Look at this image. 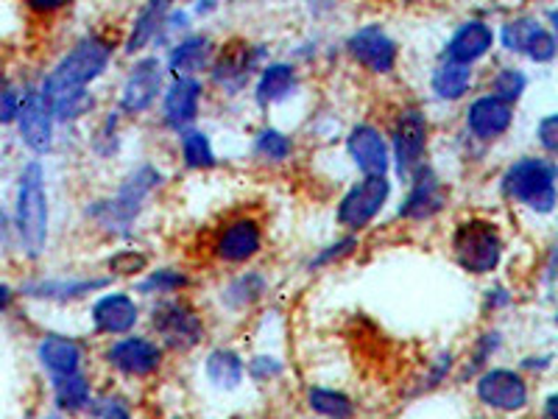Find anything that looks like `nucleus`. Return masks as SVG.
Instances as JSON below:
<instances>
[{"instance_id": "obj_1", "label": "nucleus", "mask_w": 558, "mask_h": 419, "mask_svg": "<svg viewBox=\"0 0 558 419\" xmlns=\"http://www.w3.org/2000/svg\"><path fill=\"white\" fill-rule=\"evenodd\" d=\"M112 59V45L101 37H84L82 43L48 73L43 84V101L51 107L59 98H68L73 93H84L89 82H96L107 70Z\"/></svg>"}, {"instance_id": "obj_2", "label": "nucleus", "mask_w": 558, "mask_h": 419, "mask_svg": "<svg viewBox=\"0 0 558 419\" xmlns=\"http://www.w3.org/2000/svg\"><path fill=\"white\" fill-rule=\"evenodd\" d=\"M14 227L28 258H39L48 241V196H45V171L37 159L20 171Z\"/></svg>"}, {"instance_id": "obj_3", "label": "nucleus", "mask_w": 558, "mask_h": 419, "mask_svg": "<svg viewBox=\"0 0 558 419\" xmlns=\"http://www.w3.org/2000/svg\"><path fill=\"white\" fill-rule=\"evenodd\" d=\"M502 191L536 213H550L556 207V166L542 157L520 159L502 177Z\"/></svg>"}, {"instance_id": "obj_4", "label": "nucleus", "mask_w": 558, "mask_h": 419, "mask_svg": "<svg viewBox=\"0 0 558 419\" xmlns=\"http://www.w3.org/2000/svg\"><path fill=\"white\" fill-rule=\"evenodd\" d=\"M159 171L154 166H143L121 184L118 196L109 199V202H98L96 207L89 210L93 218H96L101 227L107 229H126L129 224L134 222L140 210H143V202L148 199V193L159 184Z\"/></svg>"}, {"instance_id": "obj_5", "label": "nucleus", "mask_w": 558, "mask_h": 419, "mask_svg": "<svg viewBox=\"0 0 558 419\" xmlns=\"http://www.w3.org/2000/svg\"><path fill=\"white\" fill-rule=\"evenodd\" d=\"M452 252L470 274L495 272L502 254L500 232L495 229V224L481 222V218L463 222L452 236Z\"/></svg>"}, {"instance_id": "obj_6", "label": "nucleus", "mask_w": 558, "mask_h": 419, "mask_svg": "<svg viewBox=\"0 0 558 419\" xmlns=\"http://www.w3.org/2000/svg\"><path fill=\"white\" fill-rule=\"evenodd\" d=\"M154 331L171 349H193L204 336L202 316L187 302H162L151 313Z\"/></svg>"}, {"instance_id": "obj_7", "label": "nucleus", "mask_w": 558, "mask_h": 419, "mask_svg": "<svg viewBox=\"0 0 558 419\" xmlns=\"http://www.w3.org/2000/svg\"><path fill=\"white\" fill-rule=\"evenodd\" d=\"M388 193H391V184H388L386 177H366L341 199V204H338V222L349 229L366 227L383 210Z\"/></svg>"}, {"instance_id": "obj_8", "label": "nucleus", "mask_w": 558, "mask_h": 419, "mask_svg": "<svg viewBox=\"0 0 558 419\" xmlns=\"http://www.w3.org/2000/svg\"><path fill=\"white\" fill-rule=\"evenodd\" d=\"M427 146V121L416 109H408L400 115L393 127V157H397V171L400 177H411L425 157Z\"/></svg>"}, {"instance_id": "obj_9", "label": "nucleus", "mask_w": 558, "mask_h": 419, "mask_svg": "<svg viewBox=\"0 0 558 419\" xmlns=\"http://www.w3.org/2000/svg\"><path fill=\"white\" fill-rule=\"evenodd\" d=\"M17 129L20 137L32 148L34 154L51 152L53 146V115L48 109V104L43 101L39 93L28 89L20 96V109H17Z\"/></svg>"}, {"instance_id": "obj_10", "label": "nucleus", "mask_w": 558, "mask_h": 419, "mask_svg": "<svg viewBox=\"0 0 558 419\" xmlns=\"http://www.w3.org/2000/svg\"><path fill=\"white\" fill-rule=\"evenodd\" d=\"M477 397L497 411H520L527 403V383L514 369H488L477 381Z\"/></svg>"}, {"instance_id": "obj_11", "label": "nucleus", "mask_w": 558, "mask_h": 419, "mask_svg": "<svg viewBox=\"0 0 558 419\" xmlns=\"http://www.w3.org/2000/svg\"><path fill=\"white\" fill-rule=\"evenodd\" d=\"M107 361L114 369H121L123 375L146 378L157 372L159 363H162V349L143 336L121 338L107 349Z\"/></svg>"}, {"instance_id": "obj_12", "label": "nucleus", "mask_w": 558, "mask_h": 419, "mask_svg": "<svg viewBox=\"0 0 558 419\" xmlns=\"http://www.w3.org/2000/svg\"><path fill=\"white\" fill-rule=\"evenodd\" d=\"M159 87H162V64H159V59H140L132 68V73H129L126 84H123L121 107L134 115L146 112L154 104V98H157Z\"/></svg>"}, {"instance_id": "obj_13", "label": "nucleus", "mask_w": 558, "mask_h": 419, "mask_svg": "<svg viewBox=\"0 0 558 419\" xmlns=\"http://www.w3.org/2000/svg\"><path fill=\"white\" fill-rule=\"evenodd\" d=\"M349 53L372 73H388L397 62V43L380 26H366L349 37Z\"/></svg>"}, {"instance_id": "obj_14", "label": "nucleus", "mask_w": 558, "mask_h": 419, "mask_svg": "<svg viewBox=\"0 0 558 419\" xmlns=\"http://www.w3.org/2000/svg\"><path fill=\"white\" fill-rule=\"evenodd\" d=\"M349 157L355 159L366 177H386L388 171V146L375 127H355L347 140Z\"/></svg>"}, {"instance_id": "obj_15", "label": "nucleus", "mask_w": 558, "mask_h": 419, "mask_svg": "<svg viewBox=\"0 0 558 419\" xmlns=\"http://www.w3.org/2000/svg\"><path fill=\"white\" fill-rule=\"evenodd\" d=\"M260 227L252 218H238V222L227 224L223 232L218 236L216 254L227 263H246L248 258L260 252Z\"/></svg>"}, {"instance_id": "obj_16", "label": "nucleus", "mask_w": 558, "mask_h": 419, "mask_svg": "<svg viewBox=\"0 0 558 419\" xmlns=\"http://www.w3.org/2000/svg\"><path fill=\"white\" fill-rule=\"evenodd\" d=\"M492 43H495V32L486 23H481V20H470L447 43V62L466 64L470 68L475 59H481L492 48Z\"/></svg>"}, {"instance_id": "obj_17", "label": "nucleus", "mask_w": 558, "mask_h": 419, "mask_svg": "<svg viewBox=\"0 0 558 419\" xmlns=\"http://www.w3.org/2000/svg\"><path fill=\"white\" fill-rule=\"evenodd\" d=\"M93 322H96V331L107 336L129 333L137 324V306L126 294H107L93 306Z\"/></svg>"}, {"instance_id": "obj_18", "label": "nucleus", "mask_w": 558, "mask_h": 419, "mask_svg": "<svg viewBox=\"0 0 558 419\" xmlns=\"http://www.w3.org/2000/svg\"><path fill=\"white\" fill-rule=\"evenodd\" d=\"M511 121H514V109L497 101L495 96L477 98L470 107V112H466V123H470L472 134L481 140L500 137L502 132H508Z\"/></svg>"}, {"instance_id": "obj_19", "label": "nucleus", "mask_w": 558, "mask_h": 419, "mask_svg": "<svg viewBox=\"0 0 558 419\" xmlns=\"http://www.w3.org/2000/svg\"><path fill=\"white\" fill-rule=\"evenodd\" d=\"M37 358L53 378L76 375L82 367V347L68 336H45L37 347Z\"/></svg>"}, {"instance_id": "obj_20", "label": "nucleus", "mask_w": 558, "mask_h": 419, "mask_svg": "<svg viewBox=\"0 0 558 419\" xmlns=\"http://www.w3.org/2000/svg\"><path fill=\"white\" fill-rule=\"evenodd\" d=\"M445 202L447 193L445 188H441V182H438L433 173H425L422 179H416L413 191L408 193L405 204L400 207V216L413 218V222H425V218L436 216L438 210L445 207Z\"/></svg>"}, {"instance_id": "obj_21", "label": "nucleus", "mask_w": 558, "mask_h": 419, "mask_svg": "<svg viewBox=\"0 0 558 419\" xmlns=\"http://www.w3.org/2000/svg\"><path fill=\"white\" fill-rule=\"evenodd\" d=\"M198 98H202V84L196 79H177L168 87L166 96V121L168 127L184 129L198 115Z\"/></svg>"}, {"instance_id": "obj_22", "label": "nucleus", "mask_w": 558, "mask_h": 419, "mask_svg": "<svg viewBox=\"0 0 558 419\" xmlns=\"http://www.w3.org/2000/svg\"><path fill=\"white\" fill-rule=\"evenodd\" d=\"M107 286V279H34L23 286V294L34 299H57V302H68V299H78L89 291Z\"/></svg>"}, {"instance_id": "obj_23", "label": "nucleus", "mask_w": 558, "mask_h": 419, "mask_svg": "<svg viewBox=\"0 0 558 419\" xmlns=\"http://www.w3.org/2000/svg\"><path fill=\"white\" fill-rule=\"evenodd\" d=\"M213 45L207 37H187L177 45L168 57V68L177 73V79H191V73L207 68Z\"/></svg>"}, {"instance_id": "obj_24", "label": "nucleus", "mask_w": 558, "mask_h": 419, "mask_svg": "<svg viewBox=\"0 0 558 419\" xmlns=\"http://www.w3.org/2000/svg\"><path fill=\"white\" fill-rule=\"evenodd\" d=\"M207 378L218 388H238L243 381V361L232 349H216L207 358Z\"/></svg>"}, {"instance_id": "obj_25", "label": "nucleus", "mask_w": 558, "mask_h": 419, "mask_svg": "<svg viewBox=\"0 0 558 419\" xmlns=\"http://www.w3.org/2000/svg\"><path fill=\"white\" fill-rule=\"evenodd\" d=\"M296 84V73H293L291 64H268L263 70L260 84H257V101L260 104H274L282 101Z\"/></svg>"}, {"instance_id": "obj_26", "label": "nucleus", "mask_w": 558, "mask_h": 419, "mask_svg": "<svg viewBox=\"0 0 558 419\" xmlns=\"http://www.w3.org/2000/svg\"><path fill=\"white\" fill-rule=\"evenodd\" d=\"M472 84V70L466 64L445 62L441 68L433 73V89H436L438 98H447V101H456L461 98Z\"/></svg>"}, {"instance_id": "obj_27", "label": "nucleus", "mask_w": 558, "mask_h": 419, "mask_svg": "<svg viewBox=\"0 0 558 419\" xmlns=\"http://www.w3.org/2000/svg\"><path fill=\"white\" fill-rule=\"evenodd\" d=\"M53 397L62 411H82L89 406V381L84 375L53 378Z\"/></svg>"}, {"instance_id": "obj_28", "label": "nucleus", "mask_w": 558, "mask_h": 419, "mask_svg": "<svg viewBox=\"0 0 558 419\" xmlns=\"http://www.w3.org/2000/svg\"><path fill=\"white\" fill-rule=\"evenodd\" d=\"M260 57L263 51H252V48H241L238 53H229L216 68V82L227 84V87H238V84L246 82V76L252 73V68Z\"/></svg>"}, {"instance_id": "obj_29", "label": "nucleus", "mask_w": 558, "mask_h": 419, "mask_svg": "<svg viewBox=\"0 0 558 419\" xmlns=\"http://www.w3.org/2000/svg\"><path fill=\"white\" fill-rule=\"evenodd\" d=\"M166 14H168V3H148V7L137 14V20H134L132 37H129L126 43V51L134 53L140 51L143 45L151 43L154 34H157L159 26H162Z\"/></svg>"}, {"instance_id": "obj_30", "label": "nucleus", "mask_w": 558, "mask_h": 419, "mask_svg": "<svg viewBox=\"0 0 558 419\" xmlns=\"http://www.w3.org/2000/svg\"><path fill=\"white\" fill-rule=\"evenodd\" d=\"M307 403H311L313 411L327 419H352V414H355V406H352L347 394L332 392V388H311Z\"/></svg>"}, {"instance_id": "obj_31", "label": "nucleus", "mask_w": 558, "mask_h": 419, "mask_svg": "<svg viewBox=\"0 0 558 419\" xmlns=\"http://www.w3.org/2000/svg\"><path fill=\"white\" fill-rule=\"evenodd\" d=\"M182 154L191 168H213L216 166V152L209 146V137L196 129L182 132Z\"/></svg>"}, {"instance_id": "obj_32", "label": "nucleus", "mask_w": 558, "mask_h": 419, "mask_svg": "<svg viewBox=\"0 0 558 419\" xmlns=\"http://www.w3.org/2000/svg\"><path fill=\"white\" fill-rule=\"evenodd\" d=\"M542 23L539 20L533 17H520V20H511V23H506V28H502V45H506L508 51H525L527 45H531V39L536 37V34L542 32Z\"/></svg>"}, {"instance_id": "obj_33", "label": "nucleus", "mask_w": 558, "mask_h": 419, "mask_svg": "<svg viewBox=\"0 0 558 419\" xmlns=\"http://www.w3.org/2000/svg\"><path fill=\"white\" fill-rule=\"evenodd\" d=\"M525 84H527V79H525V73H522V70L502 68L500 73L495 76V82H492V89H495L492 96H495L497 101H502V104H508V107H511V104H514L517 98L525 93Z\"/></svg>"}, {"instance_id": "obj_34", "label": "nucleus", "mask_w": 558, "mask_h": 419, "mask_svg": "<svg viewBox=\"0 0 558 419\" xmlns=\"http://www.w3.org/2000/svg\"><path fill=\"white\" fill-rule=\"evenodd\" d=\"M266 291V279L260 274H246V277H238L232 286L227 288V302L232 308L252 306L254 299H260V294Z\"/></svg>"}, {"instance_id": "obj_35", "label": "nucleus", "mask_w": 558, "mask_h": 419, "mask_svg": "<svg viewBox=\"0 0 558 419\" xmlns=\"http://www.w3.org/2000/svg\"><path fill=\"white\" fill-rule=\"evenodd\" d=\"M257 154L279 163V159H286L288 154H291V137H286V134L277 132V129H263V132L257 134Z\"/></svg>"}, {"instance_id": "obj_36", "label": "nucleus", "mask_w": 558, "mask_h": 419, "mask_svg": "<svg viewBox=\"0 0 558 419\" xmlns=\"http://www.w3.org/2000/svg\"><path fill=\"white\" fill-rule=\"evenodd\" d=\"M187 286V277L171 268H162V272H154L151 277L140 283V291L143 294H173L179 288Z\"/></svg>"}, {"instance_id": "obj_37", "label": "nucleus", "mask_w": 558, "mask_h": 419, "mask_svg": "<svg viewBox=\"0 0 558 419\" xmlns=\"http://www.w3.org/2000/svg\"><path fill=\"white\" fill-rule=\"evenodd\" d=\"M93 107V96H89L87 89L84 93H73V96L68 98H59L57 104H51V115L53 118H62V121H70V118H78V115H84L87 109Z\"/></svg>"}, {"instance_id": "obj_38", "label": "nucleus", "mask_w": 558, "mask_h": 419, "mask_svg": "<svg viewBox=\"0 0 558 419\" xmlns=\"http://www.w3.org/2000/svg\"><path fill=\"white\" fill-rule=\"evenodd\" d=\"M20 109V93L9 79H0V127L14 123Z\"/></svg>"}, {"instance_id": "obj_39", "label": "nucleus", "mask_w": 558, "mask_h": 419, "mask_svg": "<svg viewBox=\"0 0 558 419\" xmlns=\"http://www.w3.org/2000/svg\"><path fill=\"white\" fill-rule=\"evenodd\" d=\"M525 53L533 59V62H550V59L556 57V37H553L547 28H542V32L531 39Z\"/></svg>"}, {"instance_id": "obj_40", "label": "nucleus", "mask_w": 558, "mask_h": 419, "mask_svg": "<svg viewBox=\"0 0 558 419\" xmlns=\"http://www.w3.org/2000/svg\"><path fill=\"white\" fill-rule=\"evenodd\" d=\"M148 266L146 254H137V252H121L114 254L112 261H109V268L114 274H137Z\"/></svg>"}, {"instance_id": "obj_41", "label": "nucleus", "mask_w": 558, "mask_h": 419, "mask_svg": "<svg viewBox=\"0 0 558 419\" xmlns=\"http://www.w3.org/2000/svg\"><path fill=\"white\" fill-rule=\"evenodd\" d=\"M248 372H252L254 381H274V378L282 375V363H279L277 358L260 356L248 363Z\"/></svg>"}, {"instance_id": "obj_42", "label": "nucleus", "mask_w": 558, "mask_h": 419, "mask_svg": "<svg viewBox=\"0 0 558 419\" xmlns=\"http://www.w3.org/2000/svg\"><path fill=\"white\" fill-rule=\"evenodd\" d=\"M93 411H96V417H101V419H132L129 417L126 406H123L121 400H109V397L98 400Z\"/></svg>"}, {"instance_id": "obj_43", "label": "nucleus", "mask_w": 558, "mask_h": 419, "mask_svg": "<svg viewBox=\"0 0 558 419\" xmlns=\"http://www.w3.org/2000/svg\"><path fill=\"white\" fill-rule=\"evenodd\" d=\"M556 129H558V118H556V115H547L545 121L539 123V140H542V146H545L547 152H556V148H558Z\"/></svg>"}, {"instance_id": "obj_44", "label": "nucleus", "mask_w": 558, "mask_h": 419, "mask_svg": "<svg viewBox=\"0 0 558 419\" xmlns=\"http://www.w3.org/2000/svg\"><path fill=\"white\" fill-rule=\"evenodd\" d=\"M355 247H357L355 238H347V241H338L336 247H330L324 254H318V258H316V266H322V263H330L332 258H341V254H349Z\"/></svg>"}, {"instance_id": "obj_45", "label": "nucleus", "mask_w": 558, "mask_h": 419, "mask_svg": "<svg viewBox=\"0 0 558 419\" xmlns=\"http://www.w3.org/2000/svg\"><path fill=\"white\" fill-rule=\"evenodd\" d=\"M12 302H14V291L7 286V283H0V313L9 311V308H12Z\"/></svg>"}, {"instance_id": "obj_46", "label": "nucleus", "mask_w": 558, "mask_h": 419, "mask_svg": "<svg viewBox=\"0 0 558 419\" xmlns=\"http://www.w3.org/2000/svg\"><path fill=\"white\" fill-rule=\"evenodd\" d=\"M59 7H62V0H32V9H37V12H51Z\"/></svg>"}, {"instance_id": "obj_47", "label": "nucleus", "mask_w": 558, "mask_h": 419, "mask_svg": "<svg viewBox=\"0 0 558 419\" xmlns=\"http://www.w3.org/2000/svg\"><path fill=\"white\" fill-rule=\"evenodd\" d=\"M556 394H553V397H547V403H545V419H556Z\"/></svg>"}, {"instance_id": "obj_48", "label": "nucleus", "mask_w": 558, "mask_h": 419, "mask_svg": "<svg viewBox=\"0 0 558 419\" xmlns=\"http://www.w3.org/2000/svg\"><path fill=\"white\" fill-rule=\"evenodd\" d=\"M45 419H62V417H59V414H51V417H45Z\"/></svg>"}]
</instances>
